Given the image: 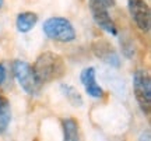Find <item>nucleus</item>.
<instances>
[{
	"mask_svg": "<svg viewBox=\"0 0 151 141\" xmlns=\"http://www.w3.org/2000/svg\"><path fill=\"white\" fill-rule=\"evenodd\" d=\"M6 76H7V74H6V69H4V66H3L1 63H0V85H1V84L4 82Z\"/></svg>",
	"mask_w": 151,
	"mask_h": 141,
	"instance_id": "nucleus-13",
	"label": "nucleus"
},
{
	"mask_svg": "<svg viewBox=\"0 0 151 141\" xmlns=\"http://www.w3.org/2000/svg\"><path fill=\"white\" fill-rule=\"evenodd\" d=\"M133 89L137 103L144 115L151 110V81L150 76L144 70H137L133 74Z\"/></svg>",
	"mask_w": 151,
	"mask_h": 141,
	"instance_id": "nucleus-4",
	"label": "nucleus"
},
{
	"mask_svg": "<svg viewBox=\"0 0 151 141\" xmlns=\"http://www.w3.org/2000/svg\"><path fill=\"white\" fill-rule=\"evenodd\" d=\"M42 29L49 39L59 42H71L76 39V29L65 17H50L43 22Z\"/></svg>",
	"mask_w": 151,
	"mask_h": 141,
	"instance_id": "nucleus-2",
	"label": "nucleus"
},
{
	"mask_svg": "<svg viewBox=\"0 0 151 141\" xmlns=\"http://www.w3.org/2000/svg\"><path fill=\"white\" fill-rule=\"evenodd\" d=\"M90 10H91L92 18L97 22V25L105 32L111 34V35H118V29L113 24V20L111 18L108 13V7L101 3L99 0H90Z\"/></svg>",
	"mask_w": 151,
	"mask_h": 141,
	"instance_id": "nucleus-5",
	"label": "nucleus"
},
{
	"mask_svg": "<svg viewBox=\"0 0 151 141\" xmlns=\"http://www.w3.org/2000/svg\"><path fill=\"white\" fill-rule=\"evenodd\" d=\"M94 53L98 59H101L104 63L112 66V67H119L120 66V60H119L118 53L111 48V45L106 41H98L94 45Z\"/></svg>",
	"mask_w": 151,
	"mask_h": 141,
	"instance_id": "nucleus-8",
	"label": "nucleus"
},
{
	"mask_svg": "<svg viewBox=\"0 0 151 141\" xmlns=\"http://www.w3.org/2000/svg\"><path fill=\"white\" fill-rule=\"evenodd\" d=\"M32 67L38 80L42 84L53 81V80H59L66 73V64L63 59L53 52H45V53L39 54Z\"/></svg>",
	"mask_w": 151,
	"mask_h": 141,
	"instance_id": "nucleus-1",
	"label": "nucleus"
},
{
	"mask_svg": "<svg viewBox=\"0 0 151 141\" xmlns=\"http://www.w3.org/2000/svg\"><path fill=\"white\" fill-rule=\"evenodd\" d=\"M130 16L136 22V25L143 32H147L151 25V11L144 0H129L127 1Z\"/></svg>",
	"mask_w": 151,
	"mask_h": 141,
	"instance_id": "nucleus-6",
	"label": "nucleus"
},
{
	"mask_svg": "<svg viewBox=\"0 0 151 141\" xmlns=\"http://www.w3.org/2000/svg\"><path fill=\"white\" fill-rule=\"evenodd\" d=\"M63 138L66 141H76L78 140V126L77 122L71 117L63 120Z\"/></svg>",
	"mask_w": 151,
	"mask_h": 141,
	"instance_id": "nucleus-10",
	"label": "nucleus"
},
{
	"mask_svg": "<svg viewBox=\"0 0 151 141\" xmlns=\"http://www.w3.org/2000/svg\"><path fill=\"white\" fill-rule=\"evenodd\" d=\"M60 88H62L63 95L67 98V101H69L73 106H81V105H83V98H81V95L77 92L71 85H67V84L65 85V84H63Z\"/></svg>",
	"mask_w": 151,
	"mask_h": 141,
	"instance_id": "nucleus-11",
	"label": "nucleus"
},
{
	"mask_svg": "<svg viewBox=\"0 0 151 141\" xmlns=\"http://www.w3.org/2000/svg\"><path fill=\"white\" fill-rule=\"evenodd\" d=\"M37 22H38V16L35 13H32V11H24L21 14H18L16 25L18 32L25 34V32H29L35 27Z\"/></svg>",
	"mask_w": 151,
	"mask_h": 141,
	"instance_id": "nucleus-9",
	"label": "nucleus"
},
{
	"mask_svg": "<svg viewBox=\"0 0 151 141\" xmlns=\"http://www.w3.org/2000/svg\"><path fill=\"white\" fill-rule=\"evenodd\" d=\"M3 102H4V99H3V98L0 97V109H1V105H3Z\"/></svg>",
	"mask_w": 151,
	"mask_h": 141,
	"instance_id": "nucleus-15",
	"label": "nucleus"
},
{
	"mask_svg": "<svg viewBox=\"0 0 151 141\" xmlns=\"http://www.w3.org/2000/svg\"><path fill=\"white\" fill-rule=\"evenodd\" d=\"M95 74H97V71H95L94 67H87V69H84L81 71L80 80H81V84L86 88V92L90 97L99 99V98L104 97V89L97 84Z\"/></svg>",
	"mask_w": 151,
	"mask_h": 141,
	"instance_id": "nucleus-7",
	"label": "nucleus"
},
{
	"mask_svg": "<svg viewBox=\"0 0 151 141\" xmlns=\"http://www.w3.org/2000/svg\"><path fill=\"white\" fill-rule=\"evenodd\" d=\"M13 73L20 87L28 95H37L41 89L42 82L38 80L34 67L24 60H14L13 62Z\"/></svg>",
	"mask_w": 151,
	"mask_h": 141,
	"instance_id": "nucleus-3",
	"label": "nucleus"
},
{
	"mask_svg": "<svg viewBox=\"0 0 151 141\" xmlns=\"http://www.w3.org/2000/svg\"><path fill=\"white\" fill-rule=\"evenodd\" d=\"M3 3H4V0H0V10H1V7H3Z\"/></svg>",
	"mask_w": 151,
	"mask_h": 141,
	"instance_id": "nucleus-16",
	"label": "nucleus"
},
{
	"mask_svg": "<svg viewBox=\"0 0 151 141\" xmlns=\"http://www.w3.org/2000/svg\"><path fill=\"white\" fill-rule=\"evenodd\" d=\"M10 119H11V112H10V106L7 101L4 99V102L1 105V109H0V134L4 133L7 126L10 123Z\"/></svg>",
	"mask_w": 151,
	"mask_h": 141,
	"instance_id": "nucleus-12",
	"label": "nucleus"
},
{
	"mask_svg": "<svg viewBox=\"0 0 151 141\" xmlns=\"http://www.w3.org/2000/svg\"><path fill=\"white\" fill-rule=\"evenodd\" d=\"M99 1H101V3H104L106 7H113V6H115V3H116V0H99Z\"/></svg>",
	"mask_w": 151,
	"mask_h": 141,
	"instance_id": "nucleus-14",
	"label": "nucleus"
}]
</instances>
